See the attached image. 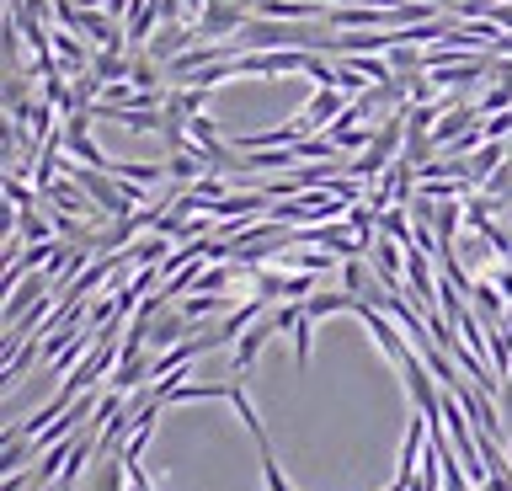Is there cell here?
<instances>
[{
    "mask_svg": "<svg viewBox=\"0 0 512 491\" xmlns=\"http://www.w3.org/2000/svg\"><path fill=\"white\" fill-rule=\"evenodd\" d=\"M256 449H262V481H267V491H288L278 459H272V443H256Z\"/></svg>",
    "mask_w": 512,
    "mask_h": 491,
    "instance_id": "7c38bea8",
    "label": "cell"
},
{
    "mask_svg": "<svg viewBox=\"0 0 512 491\" xmlns=\"http://www.w3.org/2000/svg\"><path fill=\"white\" fill-rule=\"evenodd\" d=\"M38 353H43V337H27L22 347H16V353L6 358V390H16V379L32 369V358H38Z\"/></svg>",
    "mask_w": 512,
    "mask_h": 491,
    "instance_id": "30bf717a",
    "label": "cell"
},
{
    "mask_svg": "<svg viewBox=\"0 0 512 491\" xmlns=\"http://www.w3.org/2000/svg\"><path fill=\"white\" fill-rule=\"evenodd\" d=\"M235 305H230V294H214V289H208V294H187L182 299V315H192V321H203V315H230Z\"/></svg>",
    "mask_w": 512,
    "mask_h": 491,
    "instance_id": "9c48e42d",
    "label": "cell"
},
{
    "mask_svg": "<svg viewBox=\"0 0 512 491\" xmlns=\"http://www.w3.org/2000/svg\"><path fill=\"white\" fill-rule=\"evenodd\" d=\"M27 113H32V75L6 70V118H27Z\"/></svg>",
    "mask_w": 512,
    "mask_h": 491,
    "instance_id": "8992f818",
    "label": "cell"
},
{
    "mask_svg": "<svg viewBox=\"0 0 512 491\" xmlns=\"http://www.w3.org/2000/svg\"><path fill=\"white\" fill-rule=\"evenodd\" d=\"M54 54H59V65H64V75H70V81H75V75H86L91 59H96L86 43L75 38V27H54Z\"/></svg>",
    "mask_w": 512,
    "mask_h": 491,
    "instance_id": "3957f363",
    "label": "cell"
},
{
    "mask_svg": "<svg viewBox=\"0 0 512 491\" xmlns=\"http://www.w3.org/2000/svg\"><path fill=\"white\" fill-rule=\"evenodd\" d=\"M187 134H192V139H219V129H214V118H208V113L187 118Z\"/></svg>",
    "mask_w": 512,
    "mask_h": 491,
    "instance_id": "4fadbf2b",
    "label": "cell"
},
{
    "mask_svg": "<svg viewBox=\"0 0 512 491\" xmlns=\"http://www.w3.org/2000/svg\"><path fill=\"white\" fill-rule=\"evenodd\" d=\"M112 171L128 182H139V187H150V182H171V171L166 161H112Z\"/></svg>",
    "mask_w": 512,
    "mask_h": 491,
    "instance_id": "52a82bcc",
    "label": "cell"
},
{
    "mask_svg": "<svg viewBox=\"0 0 512 491\" xmlns=\"http://www.w3.org/2000/svg\"><path fill=\"white\" fill-rule=\"evenodd\" d=\"M192 337V315H160V321H150V353H166V347L187 342Z\"/></svg>",
    "mask_w": 512,
    "mask_h": 491,
    "instance_id": "277c9868",
    "label": "cell"
},
{
    "mask_svg": "<svg viewBox=\"0 0 512 491\" xmlns=\"http://www.w3.org/2000/svg\"><path fill=\"white\" fill-rule=\"evenodd\" d=\"M192 43H198V22H160V33L144 43V49H150L160 65H171L176 54H187Z\"/></svg>",
    "mask_w": 512,
    "mask_h": 491,
    "instance_id": "7a4b0ae2",
    "label": "cell"
},
{
    "mask_svg": "<svg viewBox=\"0 0 512 491\" xmlns=\"http://www.w3.org/2000/svg\"><path fill=\"white\" fill-rule=\"evenodd\" d=\"M310 331H315V321H310V310H304L299 326H294V363L299 369H310Z\"/></svg>",
    "mask_w": 512,
    "mask_h": 491,
    "instance_id": "8fae6325",
    "label": "cell"
},
{
    "mask_svg": "<svg viewBox=\"0 0 512 491\" xmlns=\"http://www.w3.org/2000/svg\"><path fill=\"white\" fill-rule=\"evenodd\" d=\"M86 491H128V459H102Z\"/></svg>",
    "mask_w": 512,
    "mask_h": 491,
    "instance_id": "ba28073f",
    "label": "cell"
},
{
    "mask_svg": "<svg viewBox=\"0 0 512 491\" xmlns=\"http://www.w3.org/2000/svg\"><path fill=\"white\" fill-rule=\"evenodd\" d=\"M363 305V294H352V289H320V294H310L304 299V310H310V321H320V315H342V310H358Z\"/></svg>",
    "mask_w": 512,
    "mask_h": 491,
    "instance_id": "5b68a950",
    "label": "cell"
},
{
    "mask_svg": "<svg viewBox=\"0 0 512 491\" xmlns=\"http://www.w3.org/2000/svg\"><path fill=\"white\" fill-rule=\"evenodd\" d=\"M251 22V0H208L198 11V43H230Z\"/></svg>",
    "mask_w": 512,
    "mask_h": 491,
    "instance_id": "6da1fadb",
    "label": "cell"
}]
</instances>
